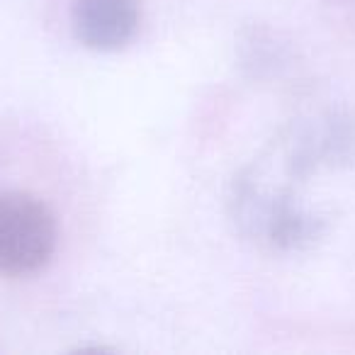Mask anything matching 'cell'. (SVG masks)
I'll return each instance as SVG.
<instances>
[{"label":"cell","instance_id":"1","mask_svg":"<svg viewBox=\"0 0 355 355\" xmlns=\"http://www.w3.org/2000/svg\"><path fill=\"white\" fill-rule=\"evenodd\" d=\"M56 217L27 193H0V275L22 277L42 270L56 251Z\"/></svg>","mask_w":355,"mask_h":355},{"label":"cell","instance_id":"2","mask_svg":"<svg viewBox=\"0 0 355 355\" xmlns=\"http://www.w3.org/2000/svg\"><path fill=\"white\" fill-rule=\"evenodd\" d=\"M139 0H73L71 22L80 44L114 51L132 42L139 30Z\"/></svg>","mask_w":355,"mask_h":355}]
</instances>
